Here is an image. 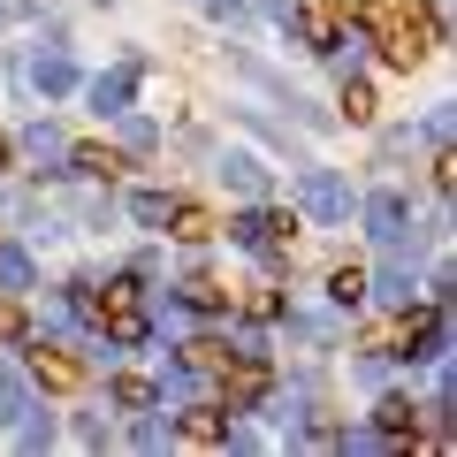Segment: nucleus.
I'll return each instance as SVG.
<instances>
[{
	"label": "nucleus",
	"mask_w": 457,
	"mask_h": 457,
	"mask_svg": "<svg viewBox=\"0 0 457 457\" xmlns=\"http://www.w3.org/2000/svg\"><path fill=\"white\" fill-rule=\"evenodd\" d=\"M411 420H420V411H411V404H404V396H389V404H381V427H389V435H404V427H411Z\"/></svg>",
	"instance_id": "dca6fc26"
},
{
	"label": "nucleus",
	"mask_w": 457,
	"mask_h": 457,
	"mask_svg": "<svg viewBox=\"0 0 457 457\" xmlns=\"http://www.w3.org/2000/svg\"><path fill=\"white\" fill-rule=\"evenodd\" d=\"M351 16H366L381 31V54L396 69H411L427 46H435V16H427V0H343Z\"/></svg>",
	"instance_id": "f257e3e1"
},
{
	"label": "nucleus",
	"mask_w": 457,
	"mask_h": 457,
	"mask_svg": "<svg viewBox=\"0 0 457 457\" xmlns=\"http://www.w3.org/2000/svg\"><path fill=\"white\" fill-rule=\"evenodd\" d=\"M69 161H77L84 176H114V168H122V161H114L107 145H77V153H69Z\"/></svg>",
	"instance_id": "f8f14e48"
},
{
	"label": "nucleus",
	"mask_w": 457,
	"mask_h": 457,
	"mask_svg": "<svg viewBox=\"0 0 457 457\" xmlns=\"http://www.w3.org/2000/svg\"><path fill=\"white\" fill-rule=\"evenodd\" d=\"M31 77H38V92H69V84H77V69H69V54H38Z\"/></svg>",
	"instance_id": "0eeeda50"
},
{
	"label": "nucleus",
	"mask_w": 457,
	"mask_h": 457,
	"mask_svg": "<svg viewBox=\"0 0 457 457\" xmlns=\"http://www.w3.org/2000/svg\"><path fill=\"white\" fill-rule=\"evenodd\" d=\"M183 435L191 442H228V420L221 411H183Z\"/></svg>",
	"instance_id": "1a4fd4ad"
},
{
	"label": "nucleus",
	"mask_w": 457,
	"mask_h": 457,
	"mask_svg": "<svg viewBox=\"0 0 457 457\" xmlns=\"http://www.w3.org/2000/svg\"><path fill=\"white\" fill-rule=\"evenodd\" d=\"M282 228H290V221H282V213H245V221H237V245H252V252H275V237H282Z\"/></svg>",
	"instance_id": "39448f33"
},
{
	"label": "nucleus",
	"mask_w": 457,
	"mask_h": 457,
	"mask_svg": "<svg viewBox=\"0 0 457 457\" xmlns=\"http://www.w3.org/2000/svg\"><path fill=\"white\" fill-rule=\"evenodd\" d=\"M31 374L46 381V389H77V381H84V366H77V359H62V351H46V343H38V351H31Z\"/></svg>",
	"instance_id": "20e7f679"
},
{
	"label": "nucleus",
	"mask_w": 457,
	"mask_h": 457,
	"mask_svg": "<svg viewBox=\"0 0 457 457\" xmlns=\"http://www.w3.org/2000/svg\"><path fill=\"white\" fill-rule=\"evenodd\" d=\"M328 297H336V305H359V297H366V275H359V267H336V282H328Z\"/></svg>",
	"instance_id": "9b49d317"
},
{
	"label": "nucleus",
	"mask_w": 457,
	"mask_h": 457,
	"mask_svg": "<svg viewBox=\"0 0 457 457\" xmlns=\"http://www.w3.org/2000/svg\"><path fill=\"white\" fill-rule=\"evenodd\" d=\"M206 8H237V0H206Z\"/></svg>",
	"instance_id": "412c9836"
},
{
	"label": "nucleus",
	"mask_w": 457,
	"mask_h": 457,
	"mask_svg": "<svg viewBox=\"0 0 457 457\" xmlns=\"http://www.w3.org/2000/svg\"><path fill=\"white\" fill-rule=\"evenodd\" d=\"M297 198H305V213H320V221H343V213H351V191H343V176H328V168H312V176L297 183Z\"/></svg>",
	"instance_id": "f03ea898"
},
{
	"label": "nucleus",
	"mask_w": 457,
	"mask_h": 457,
	"mask_svg": "<svg viewBox=\"0 0 457 457\" xmlns=\"http://www.w3.org/2000/svg\"><path fill=\"white\" fill-rule=\"evenodd\" d=\"M31 153H38V161H62L69 145H62V137H54V130H31Z\"/></svg>",
	"instance_id": "a211bd4d"
},
{
	"label": "nucleus",
	"mask_w": 457,
	"mask_h": 457,
	"mask_svg": "<svg viewBox=\"0 0 457 457\" xmlns=\"http://www.w3.org/2000/svg\"><path fill=\"white\" fill-rule=\"evenodd\" d=\"M168 221H176V237H191V245H198V237H213V221H206V213H198V206H176V213H168Z\"/></svg>",
	"instance_id": "ddd939ff"
},
{
	"label": "nucleus",
	"mask_w": 457,
	"mask_h": 457,
	"mask_svg": "<svg viewBox=\"0 0 457 457\" xmlns=\"http://www.w3.org/2000/svg\"><path fill=\"white\" fill-rule=\"evenodd\" d=\"M366 221H374V237H381V245H404V221H411V206H404L396 191H381L374 206H366Z\"/></svg>",
	"instance_id": "7ed1b4c3"
},
{
	"label": "nucleus",
	"mask_w": 457,
	"mask_h": 457,
	"mask_svg": "<svg viewBox=\"0 0 457 457\" xmlns=\"http://www.w3.org/2000/svg\"><path fill=\"white\" fill-rule=\"evenodd\" d=\"M130 213H137L145 228H168V213H176V198H168V191H137V198H130Z\"/></svg>",
	"instance_id": "6e6552de"
},
{
	"label": "nucleus",
	"mask_w": 457,
	"mask_h": 457,
	"mask_svg": "<svg viewBox=\"0 0 457 457\" xmlns=\"http://www.w3.org/2000/svg\"><path fill=\"white\" fill-rule=\"evenodd\" d=\"M0 336H23V305L16 297H0Z\"/></svg>",
	"instance_id": "6ab92c4d"
},
{
	"label": "nucleus",
	"mask_w": 457,
	"mask_h": 457,
	"mask_svg": "<svg viewBox=\"0 0 457 457\" xmlns=\"http://www.w3.org/2000/svg\"><path fill=\"white\" fill-rule=\"evenodd\" d=\"M23 404H31V396H23V381L0 374V420H23Z\"/></svg>",
	"instance_id": "2eb2a0df"
},
{
	"label": "nucleus",
	"mask_w": 457,
	"mask_h": 457,
	"mask_svg": "<svg viewBox=\"0 0 457 457\" xmlns=\"http://www.w3.org/2000/svg\"><path fill=\"white\" fill-rule=\"evenodd\" d=\"M221 176L237 183V191H245V198H260V191H267V176H260V161H245V153H237V161L221 168Z\"/></svg>",
	"instance_id": "9d476101"
},
{
	"label": "nucleus",
	"mask_w": 457,
	"mask_h": 457,
	"mask_svg": "<svg viewBox=\"0 0 457 457\" xmlns=\"http://www.w3.org/2000/svg\"><path fill=\"white\" fill-rule=\"evenodd\" d=\"M381 297H396V305H411V267H389V275H381Z\"/></svg>",
	"instance_id": "f3484780"
},
{
	"label": "nucleus",
	"mask_w": 457,
	"mask_h": 457,
	"mask_svg": "<svg viewBox=\"0 0 457 457\" xmlns=\"http://www.w3.org/2000/svg\"><path fill=\"white\" fill-rule=\"evenodd\" d=\"M0 282H8V290H31V260H23V252H0Z\"/></svg>",
	"instance_id": "4468645a"
},
{
	"label": "nucleus",
	"mask_w": 457,
	"mask_h": 457,
	"mask_svg": "<svg viewBox=\"0 0 457 457\" xmlns=\"http://www.w3.org/2000/svg\"><path fill=\"white\" fill-rule=\"evenodd\" d=\"M0 168H8V137H0Z\"/></svg>",
	"instance_id": "aec40b11"
},
{
	"label": "nucleus",
	"mask_w": 457,
	"mask_h": 457,
	"mask_svg": "<svg viewBox=\"0 0 457 457\" xmlns=\"http://www.w3.org/2000/svg\"><path fill=\"white\" fill-rule=\"evenodd\" d=\"M92 107H99V114H130V77H122V69L99 77V84H92Z\"/></svg>",
	"instance_id": "423d86ee"
}]
</instances>
